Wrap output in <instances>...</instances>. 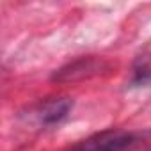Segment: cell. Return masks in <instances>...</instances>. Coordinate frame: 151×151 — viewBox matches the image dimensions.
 Here are the masks:
<instances>
[{"instance_id":"obj_1","label":"cell","mask_w":151,"mask_h":151,"mask_svg":"<svg viewBox=\"0 0 151 151\" xmlns=\"http://www.w3.org/2000/svg\"><path fill=\"white\" fill-rule=\"evenodd\" d=\"M140 135L124 130H107L96 133L68 151H126L139 142Z\"/></svg>"},{"instance_id":"obj_2","label":"cell","mask_w":151,"mask_h":151,"mask_svg":"<svg viewBox=\"0 0 151 151\" xmlns=\"http://www.w3.org/2000/svg\"><path fill=\"white\" fill-rule=\"evenodd\" d=\"M110 64L105 59H98L94 55H87V57H80L77 60H71L66 66L59 68L53 75H52V82L57 84H69V82H78V80H86L91 77L109 71Z\"/></svg>"},{"instance_id":"obj_3","label":"cell","mask_w":151,"mask_h":151,"mask_svg":"<svg viewBox=\"0 0 151 151\" xmlns=\"http://www.w3.org/2000/svg\"><path fill=\"white\" fill-rule=\"evenodd\" d=\"M73 109V101L69 98H46V100H41L37 101L36 105L29 107V112H27V119L34 124H37L39 128H50V126H55L59 123H62L69 110Z\"/></svg>"}]
</instances>
